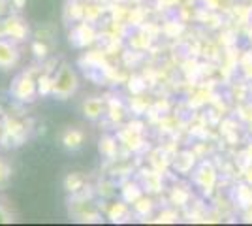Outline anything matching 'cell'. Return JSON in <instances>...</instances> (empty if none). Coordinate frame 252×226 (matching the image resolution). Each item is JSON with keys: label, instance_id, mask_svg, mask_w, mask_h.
I'll return each mask as SVG.
<instances>
[{"label": "cell", "instance_id": "obj_1", "mask_svg": "<svg viewBox=\"0 0 252 226\" xmlns=\"http://www.w3.org/2000/svg\"><path fill=\"white\" fill-rule=\"evenodd\" d=\"M75 89V77L72 72H68V70H63L61 75H59V79H57V83H55V93H61V95H70L72 91Z\"/></svg>", "mask_w": 252, "mask_h": 226}, {"label": "cell", "instance_id": "obj_2", "mask_svg": "<svg viewBox=\"0 0 252 226\" xmlns=\"http://www.w3.org/2000/svg\"><path fill=\"white\" fill-rule=\"evenodd\" d=\"M63 143L68 149H77V147H81V143H83V134H81L79 130H70V132L64 134Z\"/></svg>", "mask_w": 252, "mask_h": 226}, {"label": "cell", "instance_id": "obj_3", "mask_svg": "<svg viewBox=\"0 0 252 226\" xmlns=\"http://www.w3.org/2000/svg\"><path fill=\"white\" fill-rule=\"evenodd\" d=\"M15 59H17V53L11 49L10 45H6V43L0 42V66L13 65Z\"/></svg>", "mask_w": 252, "mask_h": 226}, {"label": "cell", "instance_id": "obj_4", "mask_svg": "<svg viewBox=\"0 0 252 226\" xmlns=\"http://www.w3.org/2000/svg\"><path fill=\"white\" fill-rule=\"evenodd\" d=\"M100 109H102L100 102H96V100H89V102L85 104V115L89 113L91 117H96V115L100 113Z\"/></svg>", "mask_w": 252, "mask_h": 226}, {"label": "cell", "instance_id": "obj_5", "mask_svg": "<svg viewBox=\"0 0 252 226\" xmlns=\"http://www.w3.org/2000/svg\"><path fill=\"white\" fill-rule=\"evenodd\" d=\"M6 177H8V168H6V166L0 162V183H2Z\"/></svg>", "mask_w": 252, "mask_h": 226}]
</instances>
